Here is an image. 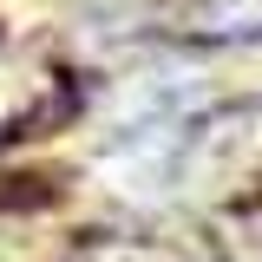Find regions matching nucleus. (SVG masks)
<instances>
[{"label":"nucleus","mask_w":262,"mask_h":262,"mask_svg":"<svg viewBox=\"0 0 262 262\" xmlns=\"http://www.w3.org/2000/svg\"><path fill=\"white\" fill-rule=\"evenodd\" d=\"M170 39H184V46H216V53L262 46V0H184V7L170 13Z\"/></svg>","instance_id":"obj_1"}]
</instances>
